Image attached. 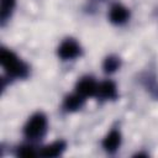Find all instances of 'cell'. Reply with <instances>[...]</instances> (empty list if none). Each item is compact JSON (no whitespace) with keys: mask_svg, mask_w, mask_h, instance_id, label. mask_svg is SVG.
Instances as JSON below:
<instances>
[{"mask_svg":"<svg viewBox=\"0 0 158 158\" xmlns=\"http://www.w3.org/2000/svg\"><path fill=\"white\" fill-rule=\"evenodd\" d=\"M1 64L9 75L16 78H23L28 73L27 65L10 49H1Z\"/></svg>","mask_w":158,"mask_h":158,"instance_id":"6da1fadb","label":"cell"},{"mask_svg":"<svg viewBox=\"0 0 158 158\" xmlns=\"http://www.w3.org/2000/svg\"><path fill=\"white\" fill-rule=\"evenodd\" d=\"M47 130V118L42 112L32 115L23 127V133L30 139L41 138Z\"/></svg>","mask_w":158,"mask_h":158,"instance_id":"7a4b0ae2","label":"cell"},{"mask_svg":"<svg viewBox=\"0 0 158 158\" xmlns=\"http://www.w3.org/2000/svg\"><path fill=\"white\" fill-rule=\"evenodd\" d=\"M79 54H80V46L73 38L64 40L60 43L59 48H58V56L62 59H64V60H67V59H74Z\"/></svg>","mask_w":158,"mask_h":158,"instance_id":"3957f363","label":"cell"},{"mask_svg":"<svg viewBox=\"0 0 158 158\" xmlns=\"http://www.w3.org/2000/svg\"><path fill=\"white\" fill-rule=\"evenodd\" d=\"M98 83L90 78V77H84L81 78L77 85H75V89H77V93L80 94L81 96L86 98V96H94L96 95L98 93Z\"/></svg>","mask_w":158,"mask_h":158,"instance_id":"277c9868","label":"cell"},{"mask_svg":"<svg viewBox=\"0 0 158 158\" xmlns=\"http://www.w3.org/2000/svg\"><path fill=\"white\" fill-rule=\"evenodd\" d=\"M109 16H110V21L111 22H114L116 25H121V23H125L128 20L130 12L121 4H115L110 9V15Z\"/></svg>","mask_w":158,"mask_h":158,"instance_id":"5b68a950","label":"cell"},{"mask_svg":"<svg viewBox=\"0 0 158 158\" xmlns=\"http://www.w3.org/2000/svg\"><path fill=\"white\" fill-rule=\"evenodd\" d=\"M121 144V135L117 130H112L102 141V147L105 148V151L112 153L115 152Z\"/></svg>","mask_w":158,"mask_h":158,"instance_id":"8992f818","label":"cell"},{"mask_svg":"<svg viewBox=\"0 0 158 158\" xmlns=\"http://www.w3.org/2000/svg\"><path fill=\"white\" fill-rule=\"evenodd\" d=\"M96 95H99L102 99H114L117 95L116 85L111 80H105V81H102L101 84L98 85Z\"/></svg>","mask_w":158,"mask_h":158,"instance_id":"52a82bcc","label":"cell"},{"mask_svg":"<svg viewBox=\"0 0 158 158\" xmlns=\"http://www.w3.org/2000/svg\"><path fill=\"white\" fill-rule=\"evenodd\" d=\"M65 149V142L64 141H56L46 147L42 148V151L40 152V156L43 157H57L59 154H62V152Z\"/></svg>","mask_w":158,"mask_h":158,"instance_id":"ba28073f","label":"cell"},{"mask_svg":"<svg viewBox=\"0 0 158 158\" xmlns=\"http://www.w3.org/2000/svg\"><path fill=\"white\" fill-rule=\"evenodd\" d=\"M83 104H84V96H81L80 94L75 93V94L69 95V96H67L64 99L63 106H64V109L67 111H75V110L80 109L83 106Z\"/></svg>","mask_w":158,"mask_h":158,"instance_id":"9c48e42d","label":"cell"},{"mask_svg":"<svg viewBox=\"0 0 158 158\" xmlns=\"http://www.w3.org/2000/svg\"><path fill=\"white\" fill-rule=\"evenodd\" d=\"M15 4H16V0H1L0 17H1L2 22H5L10 17V15H11L14 7H15Z\"/></svg>","mask_w":158,"mask_h":158,"instance_id":"30bf717a","label":"cell"},{"mask_svg":"<svg viewBox=\"0 0 158 158\" xmlns=\"http://www.w3.org/2000/svg\"><path fill=\"white\" fill-rule=\"evenodd\" d=\"M118 67H120V59L117 57H115V56L107 57L105 59V62H104V70L106 73H112L116 69H118Z\"/></svg>","mask_w":158,"mask_h":158,"instance_id":"8fae6325","label":"cell"},{"mask_svg":"<svg viewBox=\"0 0 158 158\" xmlns=\"http://www.w3.org/2000/svg\"><path fill=\"white\" fill-rule=\"evenodd\" d=\"M37 153L35 152V149L32 147H28V146L21 147V149L19 151V156H21V157H33Z\"/></svg>","mask_w":158,"mask_h":158,"instance_id":"7c38bea8","label":"cell"}]
</instances>
